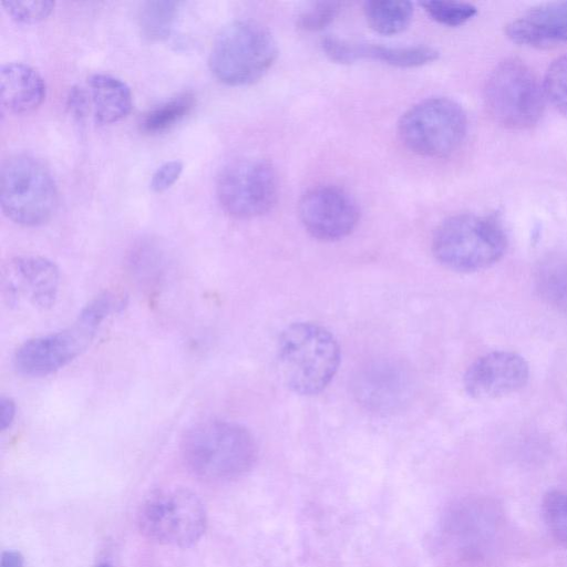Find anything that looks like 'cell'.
I'll return each instance as SVG.
<instances>
[{
  "label": "cell",
  "instance_id": "obj_4",
  "mask_svg": "<svg viewBox=\"0 0 567 567\" xmlns=\"http://www.w3.org/2000/svg\"><path fill=\"white\" fill-rule=\"evenodd\" d=\"M277 55V43L264 25L252 20H234L216 34L208 65L221 83L241 86L262 78Z\"/></svg>",
  "mask_w": 567,
  "mask_h": 567
},
{
  "label": "cell",
  "instance_id": "obj_10",
  "mask_svg": "<svg viewBox=\"0 0 567 567\" xmlns=\"http://www.w3.org/2000/svg\"><path fill=\"white\" fill-rule=\"evenodd\" d=\"M216 196L220 207L235 218L259 217L277 200L276 171L270 162L260 157L234 159L218 173Z\"/></svg>",
  "mask_w": 567,
  "mask_h": 567
},
{
  "label": "cell",
  "instance_id": "obj_14",
  "mask_svg": "<svg viewBox=\"0 0 567 567\" xmlns=\"http://www.w3.org/2000/svg\"><path fill=\"white\" fill-rule=\"evenodd\" d=\"M506 34L516 43L533 47L567 42V1L529 9L506 27Z\"/></svg>",
  "mask_w": 567,
  "mask_h": 567
},
{
  "label": "cell",
  "instance_id": "obj_23",
  "mask_svg": "<svg viewBox=\"0 0 567 567\" xmlns=\"http://www.w3.org/2000/svg\"><path fill=\"white\" fill-rule=\"evenodd\" d=\"M420 4L432 20L446 27H460L477 13L476 7L467 2L426 0Z\"/></svg>",
  "mask_w": 567,
  "mask_h": 567
},
{
  "label": "cell",
  "instance_id": "obj_18",
  "mask_svg": "<svg viewBox=\"0 0 567 567\" xmlns=\"http://www.w3.org/2000/svg\"><path fill=\"white\" fill-rule=\"evenodd\" d=\"M89 96L97 124H112L124 118L133 106L132 91L122 79L103 72L89 76Z\"/></svg>",
  "mask_w": 567,
  "mask_h": 567
},
{
  "label": "cell",
  "instance_id": "obj_20",
  "mask_svg": "<svg viewBox=\"0 0 567 567\" xmlns=\"http://www.w3.org/2000/svg\"><path fill=\"white\" fill-rule=\"evenodd\" d=\"M363 10L370 28L384 35L396 34L405 30L413 16V4L410 1H367Z\"/></svg>",
  "mask_w": 567,
  "mask_h": 567
},
{
  "label": "cell",
  "instance_id": "obj_6",
  "mask_svg": "<svg viewBox=\"0 0 567 567\" xmlns=\"http://www.w3.org/2000/svg\"><path fill=\"white\" fill-rule=\"evenodd\" d=\"M0 205L18 225L47 223L58 206V187L51 171L33 155H10L1 165Z\"/></svg>",
  "mask_w": 567,
  "mask_h": 567
},
{
  "label": "cell",
  "instance_id": "obj_5",
  "mask_svg": "<svg viewBox=\"0 0 567 567\" xmlns=\"http://www.w3.org/2000/svg\"><path fill=\"white\" fill-rule=\"evenodd\" d=\"M506 236L491 216L458 214L443 220L432 237V252L444 267L472 272L485 269L502 258Z\"/></svg>",
  "mask_w": 567,
  "mask_h": 567
},
{
  "label": "cell",
  "instance_id": "obj_26",
  "mask_svg": "<svg viewBox=\"0 0 567 567\" xmlns=\"http://www.w3.org/2000/svg\"><path fill=\"white\" fill-rule=\"evenodd\" d=\"M1 4L13 20L28 24L44 20L54 8L51 0H3Z\"/></svg>",
  "mask_w": 567,
  "mask_h": 567
},
{
  "label": "cell",
  "instance_id": "obj_32",
  "mask_svg": "<svg viewBox=\"0 0 567 567\" xmlns=\"http://www.w3.org/2000/svg\"><path fill=\"white\" fill-rule=\"evenodd\" d=\"M96 567H113L111 563L109 561H101L96 565Z\"/></svg>",
  "mask_w": 567,
  "mask_h": 567
},
{
  "label": "cell",
  "instance_id": "obj_19",
  "mask_svg": "<svg viewBox=\"0 0 567 567\" xmlns=\"http://www.w3.org/2000/svg\"><path fill=\"white\" fill-rule=\"evenodd\" d=\"M536 289L551 307L567 311V254H553L536 269Z\"/></svg>",
  "mask_w": 567,
  "mask_h": 567
},
{
  "label": "cell",
  "instance_id": "obj_15",
  "mask_svg": "<svg viewBox=\"0 0 567 567\" xmlns=\"http://www.w3.org/2000/svg\"><path fill=\"white\" fill-rule=\"evenodd\" d=\"M439 55L440 52L429 45L390 47L343 39L334 41L331 48L332 60L342 64L372 59L392 66L416 68L435 61Z\"/></svg>",
  "mask_w": 567,
  "mask_h": 567
},
{
  "label": "cell",
  "instance_id": "obj_2",
  "mask_svg": "<svg viewBox=\"0 0 567 567\" xmlns=\"http://www.w3.org/2000/svg\"><path fill=\"white\" fill-rule=\"evenodd\" d=\"M124 303L117 293L99 295L70 327L22 343L13 355L16 370L27 377H43L63 368L89 347L101 323Z\"/></svg>",
  "mask_w": 567,
  "mask_h": 567
},
{
  "label": "cell",
  "instance_id": "obj_12",
  "mask_svg": "<svg viewBox=\"0 0 567 567\" xmlns=\"http://www.w3.org/2000/svg\"><path fill=\"white\" fill-rule=\"evenodd\" d=\"M59 284L56 265L41 256L16 257L3 272V289L11 305L27 301L35 308H49L55 302Z\"/></svg>",
  "mask_w": 567,
  "mask_h": 567
},
{
  "label": "cell",
  "instance_id": "obj_9",
  "mask_svg": "<svg viewBox=\"0 0 567 567\" xmlns=\"http://www.w3.org/2000/svg\"><path fill=\"white\" fill-rule=\"evenodd\" d=\"M484 101L498 124L523 130L535 125L543 115L545 94L543 85L523 61L506 59L489 73Z\"/></svg>",
  "mask_w": 567,
  "mask_h": 567
},
{
  "label": "cell",
  "instance_id": "obj_11",
  "mask_svg": "<svg viewBox=\"0 0 567 567\" xmlns=\"http://www.w3.org/2000/svg\"><path fill=\"white\" fill-rule=\"evenodd\" d=\"M298 215L312 237L336 241L354 230L360 219V209L355 199L343 188L320 185L301 196Z\"/></svg>",
  "mask_w": 567,
  "mask_h": 567
},
{
  "label": "cell",
  "instance_id": "obj_28",
  "mask_svg": "<svg viewBox=\"0 0 567 567\" xmlns=\"http://www.w3.org/2000/svg\"><path fill=\"white\" fill-rule=\"evenodd\" d=\"M183 168L184 164L179 159L163 163L151 177V189L157 193L168 189L179 178Z\"/></svg>",
  "mask_w": 567,
  "mask_h": 567
},
{
  "label": "cell",
  "instance_id": "obj_24",
  "mask_svg": "<svg viewBox=\"0 0 567 567\" xmlns=\"http://www.w3.org/2000/svg\"><path fill=\"white\" fill-rule=\"evenodd\" d=\"M545 99L567 116V54L557 58L548 68L543 82Z\"/></svg>",
  "mask_w": 567,
  "mask_h": 567
},
{
  "label": "cell",
  "instance_id": "obj_29",
  "mask_svg": "<svg viewBox=\"0 0 567 567\" xmlns=\"http://www.w3.org/2000/svg\"><path fill=\"white\" fill-rule=\"evenodd\" d=\"M87 97L89 95L83 87L73 86L70 90L68 103L74 116L80 120L85 116L87 111Z\"/></svg>",
  "mask_w": 567,
  "mask_h": 567
},
{
  "label": "cell",
  "instance_id": "obj_1",
  "mask_svg": "<svg viewBox=\"0 0 567 567\" xmlns=\"http://www.w3.org/2000/svg\"><path fill=\"white\" fill-rule=\"evenodd\" d=\"M182 456L188 471L206 482L236 480L254 466L257 445L243 425L224 420L200 422L182 441Z\"/></svg>",
  "mask_w": 567,
  "mask_h": 567
},
{
  "label": "cell",
  "instance_id": "obj_17",
  "mask_svg": "<svg viewBox=\"0 0 567 567\" xmlns=\"http://www.w3.org/2000/svg\"><path fill=\"white\" fill-rule=\"evenodd\" d=\"M357 395L367 406L386 411L401 404L408 395L406 374L392 364H377L365 370L358 380Z\"/></svg>",
  "mask_w": 567,
  "mask_h": 567
},
{
  "label": "cell",
  "instance_id": "obj_27",
  "mask_svg": "<svg viewBox=\"0 0 567 567\" xmlns=\"http://www.w3.org/2000/svg\"><path fill=\"white\" fill-rule=\"evenodd\" d=\"M340 2L320 1L309 4L301 11L297 24L306 31H319L329 25L340 10Z\"/></svg>",
  "mask_w": 567,
  "mask_h": 567
},
{
  "label": "cell",
  "instance_id": "obj_31",
  "mask_svg": "<svg viewBox=\"0 0 567 567\" xmlns=\"http://www.w3.org/2000/svg\"><path fill=\"white\" fill-rule=\"evenodd\" d=\"M0 567H24L23 556L18 550H4L1 554Z\"/></svg>",
  "mask_w": 567,
  "mask_h": 567
},
{
  "label": "cell",
  "instance_id": "obj_16",
  "mask_svg": "<svg viewBox=\"0 0 567 567\" xmlns=\"http://www.w3.org/2000/svg\"><path fill=\"white\" fill-rule=\"evenodd\" d=\"M45 81L33 66L23 62H8L0 68L1 109L14 114L35 110L44 100Z\"/></svg>",
  "mask_w": 567,
  "mask_h": 567
},
{
  "label": "cell",
  "instance_id": "obj_25",
  "mask_svg": "<svg viewBox=\"0 0 567 567\" xmlns=\"http://www.w3.org/2000/svg\"><path fill=\"white\" fill-rule=\"evenodd\" d=\"M542 512L551 535L567 544V492H548L543 499Z\"/></svg>",
  "mask_w": 567,
  "mask_h": 567
},
{
  "label": "cell",
  "instance_id": "obj_30",
  "mask_svg": "<svg viewBox=\"0 0 567 567\" xmlns=\"http://www.w3.org/2000/svg\"><path fill=\"white\" fill-rule=\"evenodd\" d=\"M16 416V404L10 398L1 396L0 399V429H8Z\"/></svg>",
  "mask_w": 567,
  "mask_h": 567
},
{
  "label": "cell",
  "instance_id": "obj_13",
  "mask_svg": "<svg viewBox=\"0 0 567 567\" xmlns=\"http://www.w3.org/2000/svg\"><path fill=\"white\" fill-rule=\"evenodd\" d=\"M528 375V365L520 355L495 351L471 364L464 375V388L473 398L494 399L522 389Z\"/></svg>",
  "mask_w": 567,
  "mask_h": 567
},
{
  "label": "cell",
  "instance_id": "obj_7",
  "mask_svg": "<svg viewBox=\"0 0 567 567\" xmlns=\"http://www.w3.org/2000/svg\"><path fill=\"white\" fill-rule=\"evenodd\" d=\"M141 533L158 544L187 548L207 527V512L197 494L184 487L154 491L137 511Z\"/></svg>",
  "mask_w": 567,
  "mask_h": 567
},
{
  "label": "cell",
  "instance_id": "obj_3",
  "mask_svg": "<svg viewBox=\"0 0 567 567\" xmlns=\"http://www.w3.org/2000/svg\"><path fill=\"white\" fill-rule=\"evenodd\" d=\"M277 360L285 384L298 394L312 395L333 379L340 363V348L324 327L295 322L279 336Z\"/></svg>",
  "mask_w": 567,
  "mask_h": 567
},
{
  "label": "cell",
  "instance_id": "obj_22",
  "mask_svg": "<svg viewBox=\"0 0 567 567\" xmlns=\"http://www.w3.org/2000/svg\"><path fill=\"white\" fill-rule=\"evenodd\" d=\"M194 96L182 93L151 109L141 120V128L146 133H161L178 123L193 107Z\"/></svg>",
  "mask_w": 567,
  "mask_h": 567
},
{
  "label": "cell",
  "instance_id": "obj_8",
  "mask_svg": "<svg viewBox=\"0 0 567 567\" xmlns=\"http://www.w3.org/2000/svg\"><path fill=\"white\" fill-rule=\"evenodd\" d=\"M467 117L463 107L449 97H429L408 109L398 123L402 144L423 157L441 158L463 143Z\"/></svg>",
  "mask_w": 567,
  "mask_h": 567
},
{
  "label": "cell",
  "instance_id": "obj_21",
  "mask_svg": "<svg viewBox=\"0 0 567 567\" xmlns=\"http://www.w3.org/2000/svg\"><path fill=\"white\" fill-rule=\"evenodd\" d=\"M178 2L171 0H151L141 4L138 27L148 40H162L169 35L176 21Z\"/></svg>",
  "mask_w": 567,
  "mask_h": 567
}]
</instances>
